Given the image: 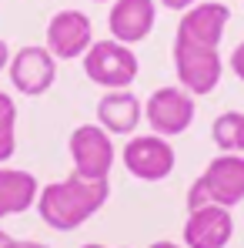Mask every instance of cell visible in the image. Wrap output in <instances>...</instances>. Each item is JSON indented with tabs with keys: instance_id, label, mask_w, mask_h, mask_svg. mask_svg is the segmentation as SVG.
Segmentation results:
<instances>
[{
	"instance_id": "3",
	"label": "cell",
	"mask_w": 244,
	"mask_h": 248,
	"mask_svg": "<svg viewBox=\"0 0 244 248\" xmlns=\"http://www.w3.org/2000/svg\"><path fill=\"white\" fill-rule=\"evenodd\" d=\"M84 74L104 91H127L141 74V61L134 47L121 41H94L90 50L84 54Z\"/></svg>"
},
{
	"instance_id": "11",
	"label": "cell",
	"mask_w": 244,
	"mask_h": 248,
	"mask_svg": "<svg viewBox=\"0 0 244 248\" xmlns=\"http://www.w3.org/2000/svg\"><path fill=\"white\" fill-rule=\"evenodd\" d=\"M158 24V0H114L111 14H107V31L114 41L141 44Z\"/></svg>"
},
{
	"instance_id": "20",
	"label": "cell",
	"mask_w": 244,
	"mask_h": 248,
	"mask_svg": "<svg viewBox=\"0 0 244 248\" xmlns=\"http://www.w3.org/2000/svg\"><path fill=\"white\" fill-rule=\"evenodd\" d=\"M7 64H10V50H7V44L0 41V71H3Z\"/></svg>"
},
{
	"instance_id": "5",
	"label": "cell",
	"mask_w": 244,
	"mask_h": 248,
	"mask_svg": "<svg viewBox=\"0 0 244 248\" xmlns=\"http://www.w3.org/2000/svg\"><path fill=\"white\" fill-rule=\"evenodd\" d=\"M198 114V104H194V94H187L181 84H167L158 87L147 101H144V121L151 124L154 134L161 138H177L184 134Z\"/></svg>"
},
{
	"instance_id": "24",
	"label": "cell",
	"mask_w": 244,
	"mask_h": 248,
	"mask_svg": "<svg viewBox=\"0 0 244 248\" xmlns=\"http://www.w3.org/2000/svg\"><path fill=\"white\" fill-rule=\"evenodd\" d=\"M94 3H114V0H94Z\"/></svg>"
},
{
	"instance_id": "13",
	"label": "cell",
	"mask_w": 244,
	"mask_h": 248,
	"mask_svg": "<svg viewBox=\"0 0 244 248\" xmlns=\"http://www.w3.org/2000/svg\"><path fill=\"white\" fill-rule=\"evenodd\" d=\"M144 121V104L130 91H107L97 101V124L114 138V134H134L137 124Z\"/></svg>"
},
{
	"instance_id": "12",
	"label": "cell",
	"mask_w": 244,
	"mask_h": 248,
	"mask_svg": "<svg viewBox=\"0 0 244 248\" xmlns=\"http://www.w3.org/2000/svg\"><path fill=\"white\" fill-rule=\"evenodd\" d=\"M228 20H231L228 3H217V0L194 3L191 10H184V14H181V24H177L174 41H191V44L221 47V37H224Z\"/></svg>"
},
{
	"instance_id": "19",
	"label": "cell",
	"mask_w": 244,
	"mask_h": 248,
	"mask_svg": "<svg viewBox=\"0 0 244 248\" xmlns=\"http://www.w3.org/2000/svg\"><path fill=\"white\" fill-rule=\"evenodd\" d=\"M161 7H167V10H191L194 3H201V0H158Z\"/></svg>"
},
{
	"instance_id": "1",
	"label": "cell",
	"mask_w": 244,
	"mask_h": 248,
	"mask_svg": "<svg viewBox=\"0 0 244 248\" xmlns=\"http://www.w3.org/2000/svg\"><path fill=\"white\" fill-rule=\"evenodd\" d=\"M111 198L107 181H94L84 174H67L60 181L43 185L37 195V215L54 232H74L84 221H90Z\"/></svg>"
},
{
	"instance_id": "9",
	"label": "cell",
	"mask_w": 244,
	"mask_h": 248,
	"mask_svg": "<svg viewBox=\"0 0 244 248\" xmlns=\"http://www.w3.org/2000/svg\"><path fill=\"white\" fill-rule=\"evenodd\" d=\"M7 74H10V84L20 94L41 97L57 81V61H54V54L43 44H30V47H20L17 54H10Z\"/></svg>"
},
{
	"instance_id": "16",
	"label": "cell",
	"mask_w": 244,
	"mask_h": 248,
	"mask_svg": "<svg viewBox=\"0 0 244 248\" xmlns=\"http://www.w3.org/2000/svg\"><path fill=\"white\" fill-rule=\"evenodd\" d=\"M17 151V104L10 94L0 91V165L10 161Z\"/></svg>"
},
{
	"instance_id": "15",
	"label": "cell",
	"mask_w": 244,
	"mask_h": 248,
	"mask_svg": "<svg viewBox=\"0 0 244 248\" xmlns=\"http://www.w3.org/2000/svg\"><path fill=\"white\" fill-rule=\"evenodd\" d=\"M211 138L221 151H234V155H244V114L241 111H224L217 114L214 124H211Z\"/></svg>"
},
{
	"instance_id": "23",
	"label": "cell",
	"mask_w": 244,
	"mask_h": 248,
	"mask_svg": "<svg viewBox=\"0 0 244 248\" xmlns=\"http://www.w3.org/2000/svg\"><path fill=\"white\" fill-rule=\"evenodd\" d=\"M81 248H104V245H97V242H90V245H81Z\"/></svg>"
},
{
	"instance_id": "14",
	"label": "cell",
	"mask_w": 244,
	"mask_h": 248,
	"mask_svg": "<svg viewBox=\"0 0 244 248\" xmlns=\"http://www.w3.org/2000/svg\"><path fill=\"white\" fill-rule=\"evenodd\" d=\"M37 195H41V181L30 171L0 165V218H14L37 208Z\"/></svg>"
},
{
	"instance_id": "18",
	"label": "cell",
	"mask_w": 244,
	"mask_h": 248,
	"mask_svg": "<svg viewBox=\"0 0 244 248\" xmlns=\"http://www.w3.org/2000/svg\"><path fill=\"white\" fill-rule=\"evenodd\" d=\"M0 248H47L43 242H30V238H7Z\"/></svg>"
},
{
	"instance_id": "17",
	"label": "cell",
	"mask_w": 244,
	"mask_h": 248,
	"mask_svg": "<svg viewBox=\"0 0 244 248\" xmlns=\"http://www.w3.org/2000/svg\"><path fill=\"white\" fill-rule=\"evenodd\" d=\"M231 71H234V78L244 84V41L231 50Z\"/></svg>"
},
{
	"instance_id": "2",
	"label": "cell",
	"mask_w": 244,
	"mask_h": 248,
	"mask_svg": "<svg viewBox=\"0 0 244 248\" xmlns=\"http://www.w3.org/2000/svg\"><path fill=\"white\" fill-rule=\"evenodd\" d=\"M244 202V155L221 151L214 161H207L198 181L187 191V211L201 205L234 208Z\"/></svg>"
},
{
	"instance_id": "21",
	"label": "cell",
	"mask_w": 244,
	"mask_h": 248,
	"mask_svg": "<svg viewBox=\"0 0 244 248\" xmlns=\"http://www.w3.org/2000/svg\"><path fill=\"white\" fill-rule=\"evenodd\" d=\"M147 248H184V245H177V242H154V245H147Z\"/></svg>"
},
{
	"instance_id": "4",
	"label": "cell",
	"mask_w": 244,
	"mask_h": 248,
	"mask_svg": "<svg viewBox=\"0 0 244 248\" xmlns=\"http://www.w3.org/2000/svg\"><path fill=\"white\" fill-rule=\"evenodd\" d=\"M174 74H177V84L187 94H194V97L211 94L221 84V74H224L221 50L207 47V44L174 41Z\"/></svg>"
},
{
	"instance_id": "6",
	"label": "cell",
	"mask_w": 244,
	"mask_h": 248,
	"mask_svg": "<svg viewBox=\"0 0 244 248\" xmlns=\"http://www.w3.org/2000/svg\"><path fill=\"white\" fill-rule=\"evenodd\" d=\"M121 161L127 168V174H134L137 181H164L177 165V155L171 148V138H161L151 131V134H130L127 138Z\"/></svg>"
},
{
	"instance_id": "22",
	"label": "cell",
	"mask_w": 244,
	"mask_h": 248,
	"mask_svg": "<svg viewBox=\"0 0 244 248\" xmlns=\"http://www.w3.org/2000/svg\"><path fill=\"white\" fill-rule=\"evenodd\" d=\"M7 238H10V235H7V232H3V228H0V245H3V242H7Z\"/></svg>"
},
{
	"instance_id": "10",
	"label": "cell",
	"mask_w": 244,
	"mask_h": 248,
	"mask_svg": "<svg viewBox=\"0 0 244 248\" xmlns=\"http://www.w3.org/2000/svg\"><path fill=\"white\" fill-rule=\"evenodd\" d=\"M234 235V218L231 208L221 205H201L187 211V221L181 228L184 248H228Z\"/></svg>"
},
{
	"instance_id": "8",
	"label": "cell",
	"mask_w": 244,
	"mask_h": 248,
	"mask_svg": "<svg viewBox=\"0 0 244 248\" xmlns=\"http://www.w3.org/2000/svg\"><path fill=\"white\" fill-rule=\"evenodd\" d=\"M94 44V24L84 10H60L47 20V34H43V47L54 54V61H77L90 50Z\"/></svg>"
},
{
	"instance_id": "7",
	"label": "cell",
	"mask_w": 244,
	"mask_h": 248,
	"mask_svg": "<svg viewBox=\"0 0 244 248\" xmlns=\"http://www.w3.org/2000/svg\"><path fill=\"white\" fill-rule=\"evenodd\" d=\"M67 151H71V161H74V174L94 178V181H107V174L114 168V158H117L114 141L100 124L74 127L71 141H67Z\"/></svg>"
}]
</instances>
